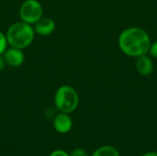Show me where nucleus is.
<instances>
[{
	"label": "nucleus",
	"mask_w": 157,
	"mask_h": 156,
	"mask_svg": "<svg viewBox=\"0 0 157 156\" xmlns=\"http://www.w3.org/2000/svg\"><path fill=\"white\" fill-rule=\"evenodd\" d=\"M119 46L125 54L139 57L149 51L151 40L147 32L143 29L129 28L120 35Z\"/></svg>",
	"instance_id": "nucleus-1"
},
{
	"label": "nucleus",
	"mask_w": 157,
	"mask_h": 156,
	"mask_svg": "<svg viewBox=\"0 0 157 156\" xmlns=\"http://www.w3.org/2000/svg\"><path fill=\"white\" fill-rule=\"evenodd\" d=\"M35 34L32 25L20 20L9 26L6 37L10 47L24 50L31 45Z\"/></svg>",
	"instance_id": "nucleus-2"
},
{
	"label": "nucleus",
	"mask_w": 157,
	"mask_h": 156,
	"mask_svg": "<svg viewBox=\"0 0 157 156\" xmlns=\"http://www.w3.org/2000/svg\"><path fill=\"white\" fill-rule=\"evenodd\" d=\"M54 104L60 112L67 114L74 112L79 105L77 91L71 86H60L54 95Z\"/></svg>",
	"instance_id": "nucleus-3"
},
{
	"label": "nucleus",
	"mask_w": 157,
	"mask_h": 156,
	"mask_svg": "<svg viewBox=\"0 0 157 156\" xmlns=\"http://www.w3.org/2000/svg\"><path fill=\"white\" fill-rule=\"evenodd\" d=\"M18 14L22 21L34 25L43 17V8L38 0H25L19 7Z\"/></svg>",
	"instance_id": "nucleus-4"
},
{
	"label": "nucleus",
	"mask_w": 157,
	"mask_h": 156,
	"mask_svg": "<svg viewBox=\"0 0 157 156\" xmlns=\"http://www.w3.org/2000/svg\"><path fill=\"white\" fill-rule=\"evenodd\" d=\"M6 65L10 67H18L20 66L25 61V55L23 50L15 48V47H8L2 54Z\"/></svg>",
	"instance_id": "nucleus-5"
},
{
	"label": "nucleus",
	"mask_w": 157,
	"mask_h": 156,
	"mask_svg": "<svg viewBox=\"0 0 157 156\" xmlns=\"http://www.w3.org/2000/svg\"><path fill=\"white\" fill-rule=\"evenodd\" d=\"M56 25L52 18L48 17H40L34 25L33 29L36 34L40 36H49L55 30Z\"/></svg>",
	"instance_id": "nucleus-6"
},
{
	"label": "nucleus",
	"mask_w": 157,
	"mask_h": 156,
	"mask_svg": "<svg viewBox=\"0 0 157 156\" xmlns=\"http://www.w3.org/2000/svg\"><path fill=\"white\" fill-rule=\"evenodd\" d=\"M53 127L55 131L61 134L68 133L73 128V120L69 114L60 112L53 120Z\"/></svg>",
	"instance_id": "nucleus-7"
},
{
	"label": "nucleus",
	"mask_w": 157,
	"mask_h": 156,
	"mask_svg": "<svg viewBox=\"0 0 157 156\" xmlns=\"http://www.w3.org/2000/svg\"><path fill=\"white\" fill-rule=\"evenodd\" d=\"M136 68L140 74L144 76H147L153 73L154 70V63L150 57L144 55H141L138 57L136 61Z\"/></svg>",
	"instance_id": "nucleus-8"
},
{
	"label": "nucleus",
	"mask_w": 157,
	"mask_h": 156,
	"mask_svg": "<svg viewBox=\"0 0 157 156\" xmlns=\"http://www.w3.org/2000/svg\"><path fill=\"white\" fill-rule=\"evenodd\" d=\"M91 156H121L119 150L112 145H103L95 150Z\"/></svg>",
	"instance_id": "nucleus-9"
},
{
	"label": "nucleus",
	"mask_w": 157,
	"mask_h": 156,
	"mask_svg": "<svg viewBox=\"0 0 157 156\" xmlns=\"http://www.w3.org/2000/svg\"><path fill=\"white\" fill-rule=\"evenodd\" d=\"M7 46H8V43H7L6 34L2 33L0 31V55H2L4 53V51L6 50Z\"/></svg>",
	"instance_id": "nucleus-10"
},
{
	"label": "nucleus",
	"mask_w": 157,
	"mask_h": 156,
	"mask_svg": "<svg viewBox=\"0 0 157 156\" xmlns=\"http://www.w3.org/2000/svg\"><path fill=\"white\" fill-rule=\"evenodd\" d=\"M70 156H89L88 155V154H87V152L85 150V149H83V148H75V149H74L72 152H71V154H69Z\"/></svg>",
	"instance_id": "nucleus-11"
},
{
	"label": "nucleus",
	"mask_w": 157,
	"mask_h": 156,
	"mask_svg": "<svg viewBox=\"0 0 157 156\" xmlns=\"http://www.w3.org/2000/svg\"><path fill=\"white\" fill-rule=\"evenodd\" d=\"M49 156H70L69 154H67L65 151L63 150H55L53 151Z\"/></svg>",
	"instance_id": "nucleus-12"
},
{
	"label": "nucleus",
	"mask_w": 157,
	"mask_h": 156,
	"mask_svg": "<svg viewBox=\"0 0 157 156\" xmlns=\"http://www.w3.org/2000/svg\"><path fill=\"white\" fill-rule=\"evenodd\" d=\"M149 51H150V53H151L154 57L157 58V41L156 42H155V43H153V44L151 45Z\"/></svg>",
	"instance_id": "nucleus-13"
},
{
	"label": "nucleus",
	"mask_w": 157,
	"mask_h": 156,
	"mask_svg": "<svg viewBox=\"0 0 157 156\" xmlns=\"http://www.w3.org/2000/svg\"><path fill=\"white\" fill-rule=\"evenodd\" d=\"M6 62H5V60H4L3 56L0 55V72L3 71V70L6 68Z\"/></svg>",
	"instance_id": "nucleus-14"
},
{
	"label": "nucleus",
	"mask_w": 157,
	"mask_h": 156,
	"mask_svg": "<svg viewBox=\"0 0 157 156\" xmlns=\"http://www.w3.org/2000/svg\"><path fill=\"white\" fill-rule=\"evenodd\" d=\"M142 156H157V152H155V151H153V152H147V153L144 154Z\"/></svg>",
	"instance_id": "nucleus-15"
}]
</instances>
